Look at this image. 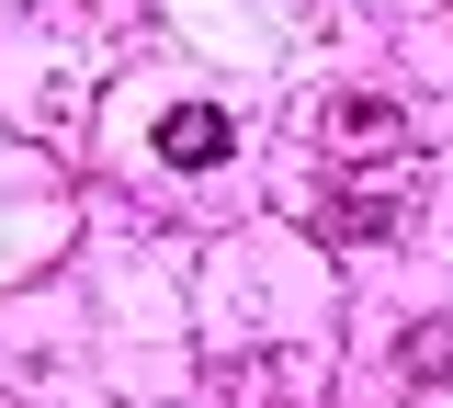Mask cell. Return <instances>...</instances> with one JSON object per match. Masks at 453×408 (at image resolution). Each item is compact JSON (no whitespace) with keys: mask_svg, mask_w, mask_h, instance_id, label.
Instances as JSON below:
<instances>
[{"mask_svg":"<svg viewBox=\"0 0 453 408\" xmlns=\"http://www.w3.org/2000/svg\"><path fill=\"white\" fill-rule=\"evenodd\" d=\"M408 374H419V386L453 374V318H419V329H408Z\"/></svg>","mask_w":453,"mask_h":408,"instance_id":"4","label":"cell"},{"mask_svg":"<svg viewBox=\"0 0 453 408\" xmlns=\"http://www.w3.org/2000/svg\"><path fill=\"white\" fill-rule=\"evenodd\" d=\"M329 148L340 159H396V148H408V114H396L386 91H340L329 103Z\"/></svg>","mask_w":453,"mask_h":408,"instance_id":"1","label":"cell"},{"mask_svg":"<svg viewBox=\"0 0 453 408\" xmlns=\"http://www.w3.org/2000/svg\"><path fill=\"white\" fill-rule=\"evenodd\" d=\"M318 227H329V238H351V250H363V238H396V193H363V204H329Z\"/></svg>","mask_w":453,"mask_h":408,"instance_id":"3","label":"cell"},{"mask_svg":"<svg viewBox=\"0 0 453 408\" xmlns=\"http://www.w3.org/2000/svg\"><path fill=\"white\" fill-rule=\"evenodd\" d=\"M159 159H170V171H216V159H226V114H216V103H170V114H159Z\"/></svg>","mask_w":453,"mask_h":408,"instance_id":"2","label":"cell"}]
</instances>
